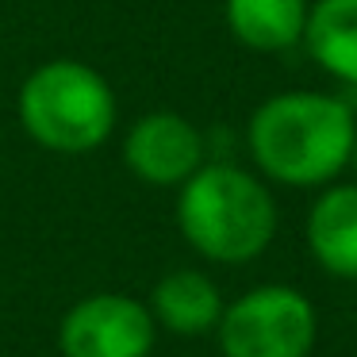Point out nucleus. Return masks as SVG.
<instances>
[{"mask_svg": "<svg viewBox=\"0 0 357 357\" xmlns=\"http://www.w3.org/2000/svg\"><path fill=\"white\" fill-rule=\"evenodd\" d=\"M349 169L357 173V139H354V150H349Z\"/></svg>", "mask_w": 357, "mask_h": 357, "instance_id": "9b49d317", "label": "nucleus"}, {"mask_svg": "<svg viewBox=\"0 0 357 357\" xmlns=\"http://www.w3.org/2000/svg\"><path fill=\"white\" fill-rule=\"evenodd\" d=\"M158 323L142 300L127 292H93L58 323L62 357H150Z\"/></svg>", "mask_w": 357, "mask_h": 357, "instance_id": "39448f33", "label": "nucleus"}, {"mask_svg": "<svg viewBox=\"0 0 357 357\" xmlns=\"http://www.w3.org/2000/svg\"><path fill=\"white\" fill-rule=\"evenodd\" d=\"M16 112L31 142L50 154H93L116 131L119 104L108 77L77 58H50L24 77Z\"/></svg>", "mask_w": 357, "mask_h": 357, "instance_id": "7ed1b4c3", "label": "nucleus"}, {"mask_svg": "<svg viewBox=\"0 0 357 357\" xmlns=\"http://www.w3.org/2000/svg\"><path fill=\"white\" fill-rule=\"evenodd\" d=\"M303 242L326 277L357 280V181H331L319 188L303 219Z\"/></svg>", "mask_w": 357, "mask_h": 357, "instance_id": "0eeeda50", "label": "nucleus"}, {"mask_svg": "<svg viewBox=\"0 0 357 357\" xmlns=\"http://www.w3.org/2000/svg\"><path fill=\"white\" fill-rule=\"evenodd\" d=\"M215 338L223 357H311L319 315L300 288L257 284L223 303Z\"/></svg>", "mask_w": 357, "mask_h": 357, "instance_id": "20e7f679", "label": "nucleus"}, {"mask_svg": "<svg viewBox=\"0 0 357 357\" xmlns=\"http://www.w3.org/2000/svg\"><path fill=\"white\" fill-rule=\"evenodd\" d=\"M146 307L154 315L158 331L181 334V338H196V334L215 331L219 315H223V292H219V284L208 273L173 269L154 284Z\"/></svg>", "mask_w": 357, "mask_h": 357, "instance_id": "6e6552de", "label": "nucleus"}, {"mask_svg": "<svg viewBox=\"0 0 357 357\" xmlns=\"http://www.w3.org/2000/svg\"><path fill=\"white\" fill-rule=\"evenodd\" d=\"M311 0H223L227 31L257 54L300 47Z\"/></svg>", "mask_w": 357, "mask_h": 357, "instance_id": "9d476101", "label": "nucleus"}, {"mask_svg": "<svg viewBox=\"0 0 357 357\" xmlns=\"http://www.w3.org/2000/svg\"><path fill=\"white\" fill-rule=\"evenodd\" d=\"M357 116L342 96L288 89L254 108L246 150L257 173L284 188H323L349 169Z\"/></svg>", "mask_w": 357, "mask_h": 357, "instance_id": "f257e3e1", "label": "nucleus"}, {"mask_svg": "<svg viewBox=\"0 0 357 357\" xmlns=\"http://www.w3.org/2000/svg\"><path fill=\"white\" fill-rule=\"evenodd\" d=\"M300 43L326 77L357 89V0H311Z\"/></svg>", "mask_w": 357, "mask_h": 357, "instance_id": "1a4fd4ad", "label": "nucleus"}, {"mask_svg": "<svg viewBox=\"0 0 357 357\" xmlns=\"http://www.w3.org/2000/svg\"><path fill=\"white\" fill-rule=\"evenodd\" d=\"M123 165L150 188H177L204 165V135L181 112H146L123 139Z\"/></svg>", "mask_w": 357, "mask_h": 357, "instance_id": "423d86ee", "label": "nucleus"}, {"mask_svg": "<svg viewBox=\"0 0 357 357\" xmlns=\"http://www.w3.org/2000/svg\"><path fill=\"white\" fill-rule=\"evenodd\" d=\"M181 238L215 265H246L277 238V200L257 173L231 162H204L177 185Z\"/></svg>", "mask_w": 357, "mask_h": 357, "instance_id": "f03ea898", "label": "nucleus"}]
</instances>
